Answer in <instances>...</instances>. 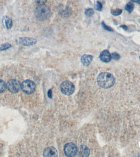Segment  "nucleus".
I'll return each instance as SVG.
<instances>
[{
    "instance_id": "obj_1",
    "label": "nucleus",
    "mask_w": 140,
    "mask_h": 157,
    "mask_svg": "<svg viewBox=\"0 0 140 157\" xmlns=\"http://www.w3.org/2000/svg\"><path fill=\"white\" fill-rule=\"evenodd\" d=\"M97 82L98 85L102 88H110L115 84L116 78L111 73L102 72L98 75Z\"/></svg>"
},
{
    "instance_id": "obj_2",
    "label": "nucleus",
    "mask_w": 140,
    "mask_h": 157,
    "mask_svg": "<svg viewBox=\"0 0 140 157\" xmlns=\"http://www.w3.org/2000/svg\"><path fill=\"white\" fill-rule=\"evenodd\" d=\"M51 14L50 8L44 5H39L34 11L35 17L40 21H44L48 19L51 16Z\"/></svg>"
},
{
    "instance_id": "obj_3",
    "label": "nucleus",
    "mask_w": 140,
    "mask_h": 157,
    "mask_svg": "<svg viewBox=\"0 0 140 157\" xmlns=\"http://www.w3.org/2000/svg\"><path fill=\"white\" fill-rule=\"evenodd\" d=\"M60 89L61 91L64 94L70 95L74 93L75 86L72 82L68 81H65L61 84Z\"/></svg>"
},
{
    "instance_id": "obj_4",
    "label": "nucleus",
    "mask_w": 140,
    "mask_h": 157,
    "mask_svg": "<svg viewBox=\"0 0 140 157\" xmlns=\"http://www.w3.org/2000/svg\"><path fill=\"white\" fill-rule=\"evenodd\" d=\"M21 88L22 91L26 94H32L35 91L36 85L34 82L32 81L27 80L22 83Z\"/></svg>"
},
{
    "instance_id": "obj_5",
    "label": "nucleus",
    "mask_w": 140,
    "mask_h": 157,
    "mask_svg": "<svg viewBox=\"0 0 140 157\" xmlns=\"http://www.w3.org/2000/svg\"><path fill=\"white\" fill-rule=\"evenodd\" d=\"M66 155L68 157H74L77 154L78 149L75 144L68 143L67 144L64 148Z\"/></svg>"
},
{
    "instance_id": "obj_6",
    "label": "nucleus",
    "mask_w": 140,
    "mask_h": 157,
    "mask_svg": "<svg viewBox=\"0 0 140 157\" xmlns=\"http://www.w3.org/2000/svg\"><path fill=\"white\" fill-rule=\"evenodd\" d=\"M7 88L9 91L13 93H17L21 88V85L18 81L16 79H11L7 84Z\"/></svg>"
},
{
    "instance_id": "obj_7",
    "label": "nucleus",
    "mask_w": 140,
    "mask_h": 157,
    "mask_svg": "<svg viewBox=\"0 0 140 157\" xmlns=\"http://www.w3.org/2000/svg\"><path fill=\"white\" fill-rule=\"evenodd\" d=\"M18 43L20 45L28 46L36 44L37 40L32 38L22 37L19 38Z\"/></svg>"
},
{
    "instance_id": "obj_8",
    "label": "nucleus",
    "mask_w": 140,
    "mask_h": 157,
    "mask_svg": "<svg viewBox=\"0 0 140 157\" xmlns=\"http://www.w3.org/2000/svg\"><path fill=\"white\" fill-rule=\"evenodd\" d=\"M44 156L47 157H56L58 156L57 150L53 147H50L46 148L44 152Z\"/></svg>"
},
{
    "instance_id": "obj_9",
    "label": "nucleus",
    "mask_w": 140,
    "mask_h": 157,
    "mask_svg": "<svg viewBox=\"0 0 140 157\" xmlns=\"http://www.w3.org/2000/svg\"><path fill=\"white\" fill-rule=\"evenodd\" d=\"M78 156L79 157H88L90 151L88 147L85 145H81L78 151Z\"/></svg>"
},
{
    "instance_id": "obj_10",
    "label": "nucleus",
    "mask_w": 140,
    "mask_h": 157,
    "mask_svg": "<svg viewBox=\"0 0 140 157\" xmlns=\"http://www.w3.org/2000/svg\"><path fill=\"white\" fill-rule=\"evenodd\" d=\"M100 58L103 62L108 63L111 61L112 59L111 53L108 50H104L100 54Z\"/></svg>"
},
{
    "instance_id": "obj_11",
    "label": "nucleus",
    "mask_w": 140,
    "mask_h": 157,
    "mask_svg": "<svg viewBox=\"0 0 140 157\" xmlns=\"http://www.w3.org/2000/svg\"><path fill=\"white\" fill-rule=\"evenodd\" d=\"M92 56L88 54H84L82 57L81 61L85 66H88L90 64L93 60Z\"/></svg>"
},
{
    "instance_id": "obj_12",
    "label": "nucleus",
    "mask_w": 140,
    "mask_h": 157,
    "mask_svg": "<svg viewBox=\"0 0 140 157\" xmlns=\"http://www.w3.org/2000/svg\"><path fill=\"white\" fill-rule=\"evenodd\" d=\"M134 8V5L132 2H129L126 6V9L131 14Z\"/></svg>"
},
{
    "instance_id": "obj_13",
    "label": "nucleus",
    "mask_w": 140,
    "mask_h": 157,
    "mask_svg": "<svg viewBox=\"0 0 140 157\" xmlns=\"http://www.w3.org/2000/svg\"><path fill=\"white\" fill-rule=\"evenodd\" d=\"M5 24L7 29H9L11 28L13 25L12 20L10 18H8L5 20Z\"/></svg>"
},
{
    "instance_id": "obj_14",
    "label": "nucleus",
    "mask_w": 140,
    "mask_h": 157,
    "mask_svg": "<svg viewBox=\"0 0 140 157\" xmlns=\"http://www.w3.org/2000/svg\"><path fill=\"white\" fill-rule=\"evenodd\" d=\"M7 88V84L5 81L0 79V93L6 91Z\"/></svg>"
},
{
    "instance_id": "obj_15",
    "label": "nucleus",
    "mask_w": 140,
    "mask_h": 157,
    "mask_svg": "<svg viewBox=\"0 0 140 157\" xmlns=\"http://www.w3.org/2000/svg\"><path fill=\"white\" fill-rule=\"evenodd\" d=\"M11 44L9 43H6L2 44L0 47V51H4L11 48Z\"/></svg>"
},
{
    "instance_id": "obj_16",
    "label": "nucleus",
    "mask_w": 140,
    "mask_h": 157,
    "mask_svg": "<svg viewBox=\"0 0 140 157\" xmlns=\"http://www.w3.org/2000/svg\"><path fill=\"white\" fill-rule=\"evenodd\" d=\"M122 12V10L120 9H112L111 11V13L114 16H118L121 15Z\"/></svg>"
},
{
    "instance_id": "obj_17",
    "label": "nucleus",
    "mask_w": 140,
    "mask_h": 157,
    "mask_svg": "<svg viewBox=\"0 0 140 157\" xmlns=\"http://www.w3.org/2000/svg\"><path fill=\"white\" fill-rule=\"evenodd\" d=\"M85 13L87 16L91 17L92 16H93L94 14V11L93 9L89 8V9H86L85 10Z\"/></svg>"
},
{
    "instance_id": "obj_18",
    "label": "nucleus",
    "mask_w": 140,
    "mask_h": 157,
    "mask_svg": "<svg viewBox=\"0 0 140 157\" xmlns=\"http://www.w3.org/2000/svg\"><path fill=\"white\" fill-rule=\"evenodd\" d=\"M103 6L102 3L99 1H97L95 6V9L98 11H100L102 9Z\"/></svg>"
},
{
    "instance_id": "obj_19",
    "label": "nucleus",
    "mask_w": 140,
    "mask_h": 157,
    "mask_svg": "<svg viewBox=\"0 0 140 157\" xmlns=\"http://www.w3.org/2000/svg\"><path fill=\"white\" fill-rule=\"evenodd\" d=\"M102 25L103 28L105 30H106L108 31H109V32H114V30H113V29L112 27H110L109 26H108L107 25H106L104 22H102Z\"/></svg>"
},
{
    "instance_id": "obj_20",
    "label": "nucleus",
    "mask_w": 140,
    "mask_h": 157,
    "mask_svg": "<svg viewBox=\"0 0 140 157\" xmlns=\"http://www.w3.org/2000/svg\"><path fill=\"white\" fill-rule=\"evenodd\" d=\"M111 55H112V59H114V60H118L120 58V54L116 52H114L112 53Z\"/></svg>"
},
{
    "instance_id": "obj_21",
    "label": "nucleus",
    "mask_w": 140,
    "mask_h": 157,
    "mask_svg": "<svg viewBox=\"0 0 140 157\" xmlns=\"http://www.w3.org/2000/svg\"><path fill=\"white\" fill-rule=\"evenodd\" d=\"M36 3L39 5H44L46 2L47 0H34Z\"/></svg>"
},
{
    "instance_id": "obj_22",
    "label": "nucleus",
    "mask_w": 140,
    "mask_h": 157,
    "mask_svg": "<svg viewBox=\"0 0 140 157\" xmlns=\"http://www.w3.org/2000/svg\"><path fill=\"white\" fill-rule=\"evenodd\" d=\"M48 95L50 99H52V91L51 89H50L48 92Z\"/></svg>"
},
{
    "instance_id": "obj_23",
    "label": "nucleus",
    "mask_w": 140,
    "mask_h": 157,
    "mask_svg": "<svg viewBox=\"0 0 140 157\" xmlns=\"http://www.w3.org/2000/svg\"><path fill=\"white\" fill-rule=\"evenodd\" d=\"M120 27H121L123 29H124L125 30H127L128 29V27H127V26H126L125 25H121L120 26Z\"/></svg>"
},
{
    "instance_id": "obj_24",
    "label": "nucleus",
    "mask_w": 140,
    "mask_h": 157,
    "mask_svg": "<svg viewBox=\"0 0 140 157\" xmlns=\"http://www.w3.org/2000/svg\"><path fill=\"white\" fill-rule=\"evenodd\" d=\"M131 1L133 2H136V3H137V1H138V0H131Z\"/></svg>"
},
{
    "instance_id": "obj_25",
    "label": "nucleus",
    "mask_w": 140,
    "mask_h": 157,
    "mask_svg": "<svg viewBox=\"0 0 140 157\" xmlns=\"http://www.w3.org/2000/svg\"><path fill=\"white\" fill-rule=\"evenodd\" d=\"M137 3L139 5H140V0H138V1H137Z\"/></svg>"
},
{
    "instance_id": "obj_26",
    "label": "nucleus",
    "mask_w": 140,
    "mask_h": 157,
    "mask_svg": "<svg viewBox=\"0 0 140 157\" xmlns=\"http://www.w3.org/2000/svg\"></svg>"
}]
</instances>
